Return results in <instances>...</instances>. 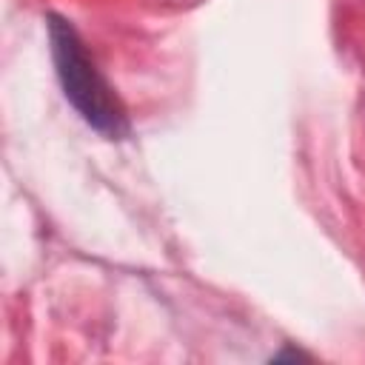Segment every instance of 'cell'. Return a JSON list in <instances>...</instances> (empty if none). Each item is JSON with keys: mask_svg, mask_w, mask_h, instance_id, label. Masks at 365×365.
Wrapping results in <instances>:
<instances>
[{"mask_svg": "<svg viewBox=\"0 0 365 365\" xmlns=\"http://www.w3.org/2000/svg\"><path fill=\"white\" fill-rule=\"evenodd\" d=\"M48 43H51V60L57 80L63 86L66 100L77 108V114L103 137L123 140L131 131L125 106L108 86V80L100 74L94 57L88 54L83 37L71 26V20L60 14H48Z\"/></svg>", "mask_w": 365, "mask_h": 365, "instance_id": "6da1fadb", "label": "cell"}]
</instances>
